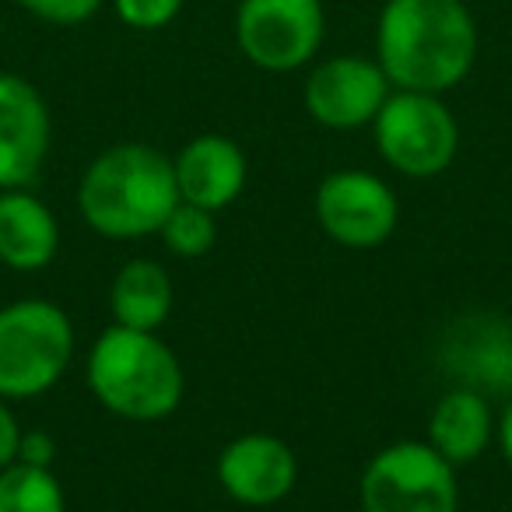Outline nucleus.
Returning <instances> with one entry per match:
<instances>
[{"label":"nucleus","instance_id":"7ed1b4c3","mask_svg":"<svg viewBox=\"0 0 512 512\" xmlns=\"http://www.w3.org/2000/svg\"><path fill=\"white\" fill-rule=\"evenodd\" d=\"M88 390L116 418L162 421L179 407L186 379L162 337L113 323L88 351Z\"/></svg>","mask_w":512,"mask_h":512},{"label":"nucleus","instance_id":"412c9836","mask_svg":"<svg viewBox=\"0 0 512 512\" xmlns=\"http://www.w3.org/2000/svg\"><path fill=\"white\" fill-rule=\"evenodd\" d=\"M18 446H22V425H18L8 400L0 397V470L18 463Z\"/></svg>","mask_w":512,"mask_h":512},{"label":"nucleus","instance_id":"f8f14e48","mask_svg":"<svg viewBox=\"0 0 512 512\" xmlns=\"http://www.w3.org/2000/svg\"><path fill=\"white\" fill-rule=\"evenodd\" d=\"M172 169H176L179 200L193 207H204V211H211V214L235 204L249 176L246 155H242L239 144L225 134L193 137V141L183 144V151L172 158Z\"/></svg>","mask_w":512,"mask_h":512},{"label":"nucleus","instance_id":"dca6fc26","mask_svg":"<svg viewBox=\"0 0 512 512\" xmlns=\"http://www.w3.org/2000/svg\"><path fill=\"white\" fill-rule=\"evenodd\" d=\"M0 512H67L64 484L46 467L11 463L0 470Z\"/></svg>","mask_w":512,"mask_h":512},{"label":"nucleus","instance_id":"f257e3e1","mask_svg":"<svg viewBox=\"0 0 512 512\" xmlns=\"http://www.w3.org/2000/svg\"><path fill=\"white\" fill-rule=\"evenodd\" d=\"M477 22L463 0H386L376 25L379 67L400 92L442 95L477 64Z\"/></svg>","mask_w":512,"mask_h":512},{"label":"nucleus","instance_id":"423d86ee","mask_svg":"<svg viewBox=\"0 0 512 512\" xmlns=\"http://www.w3.org/2000/svg\"><path fill=\"white\" fill-rule=\"evenodd\" d=\"M362 512H460L456 467L428 442H393L369 460L358 484Z\"/></svg>","mask_w":512,"mask_h":512},{"label":"nucleus","instance_id":"1a4fd4ad","mask_svg":"<svg viewBox=\"0 0 512 512\" xmlns=\"http://www.w3.org/2000/svg\"><path fill=\"white\" fill-rule=\"evenodd\" d=\"M393 85L379 60L369 57H330L313 67L306 78V109L327 130H362L376 123Z\"/></svg>","mask_w":512,"mask_h":512},{"label":"nucleus","instance_id":"9d476101","mask_svg":"<svg viewBox=\"0 0 512 512\" xmlns=\"http://www.w3.org/2000/svg\"><path fill=\"white\" fill-rule=\"evenodd\" d=\"M50 106L22 74H0V193L25 190L50 155Z\"/></svg>","mask_w":512,"mask_h":512},{"label":"nucleus","instance_id":"4468645a","mask_svg":"<svg viewBox=\"0 0 512 512\" xmlns=\"http://www.w3.org/2000/svg\"><path fill=\"white\" fill-rule=\"evenodd\" d=\"M491 439H495V418H491L484 393L470 390V386L442 393L428 418V446L442 460L453 467H467L491 446Z\"/></svg>","mask_w":512,"mask_h":512},{"label":"nucleus","instance_id":"20e7f679","mask_svg":"<svg viewBox=\"0 0 512 512\" xmlns=\"http://www.w3.org/2000/svg\"><path fill=\"white\" fill-rule=\"evenodd\" d=\"M74 355L71 316L46 299L0 309V397L29 400L53 390Z\"/></svg>","mask_w":512,"mask_h":512},{"label":"nucleus","instance_id":"ddd939ff","mask_svg":"<svg viewBox=\"0 0 512 512\" xmlns=\"http://www.w3.org/2000/svg\"><path fill=\"white\" fill-rule=\"evenodd\" d=\"M60 249V225L29 190L0 193V264L18 274L43 271Z\"/></svg>","mask_w":512,"mask_h":512},{"label":"nucleus","instance_id":"6e6552de","mask_svg":"<svg viewBox=\"0 0 512 512\" xmlns=\"http://www.w3.org/2000/svg\"><path fill=\"white\" fill-rule=\"evenodd\" d=\"M320 228L348 249H376L390 242L400 225L397 193L365 169H341L323 176L316 190Z\"/></svg>","mask_w":512,"mask_h":512},{"label":"nucleus","instance_id":"f3484780","mask_svg":"<svg viewBox=\"0 0 512 512\" xmlns=\"http://www.w3.org/2000/svg\"><path fill=\"white\" fill-rule=\"evenodd\" d=\"M158 235H162L169 253L183 256V260H193V256L211 253L214 239H218V225H214L211 211L179 200V204L172 207L169 218H165V225L158 228Z\"/></svg>","mask_w":512,"mask_h":512},{"label":"nucleus","instance_id":"2eb2a0df","mask_svg":"<svg viewBox=\"0 0 512 512\" xmlns=\"http://www.w3.org/2000/svg\"><path fill=\"white\" fill-rule=\"evenodd\" d=\"M172 274L158 260H130L116 271L113 288H109V309L120 327L130 330H158L165 327L172 313Z\"/></svg>","mask_w":512,"mask_h":512},{"label":"nucleus","instance_id":"a211bd4d","mask_svg":"<svg viewBox=\"0 0 512 512\" xmlns=\"http://www.w3.org/2000/svg\"><path fill=\"white\" fill-rule=\"evenodd\" d=\"M183 11V0H116V15L127 29L158 32L172 25Z\"/></svg>","mask_w":512,"mask_h":512},{"label":"nucleus","instance_id":"6ab92c4d","mask_svg":"<svg viewBox=\"0 0 512 512\" xmlns=\"http://www.w3.org/2000/svg\"><path fill=\"white\" fill-rule=\"evenodd\" d=\"M18 8H25L32 18L39 22H50V25H81L102 8V0H15Z\"/></svg>","mask_w":512,"mask_h":512},{"label":"nucleus","instance_id":"4be33fe9","mask_svg":"<svg viewBox=\"0 0 512 512\" xmlns=\"http://www.w3.org/2000/svg\"><path fill=\"white\" fill-rule=\"evenodd\" d=\"M495 439H498V446H502V456L509 460V467H512V400L505 404V411H502V418H498V425H495Z\"/></svg>","mask_w":512,"mask_h":512},{"label":"nucleus","instance_id":"39448f33","mask_svg":"<svg viewBox=\"0 0 512 512\" xmlns=\"http://www.w3.org/2000/svg\"><path fill=\"white\" fill-rule=\"evenodd\" d=\"M372 130L383 162L407 179H432L446 172L460 148L453 109L428 92H390Z\"/></svg>","mask_w":512,"mask_h":512},{"label":"nucleus","instance_id":"0eeeda50","mask_svg":"<svg viewBox=\"0 0 512 512\" xmlns=\"http://www.w3.org/2000/svg\"><path fill=\"white\" fill-rule=\"evenodd\" d=\"M327 15L323 0H239L235 43L260 71L288 74L320 53Z\"/></svg>","mask_w":512,"mask_h":512},{"label":"nucleus","instance_id":"f03ea898","mask_svg":"<svg viewBox=\"0 0 512 512\" xmlns=\"http://www.w3.org/2000/svg\"><path fill=\"white\" fill-rule=\"evenodd\" d=\"M176 204L179 186L172 158L151 144H113L88 165L78 183V211L102 239L130 242L158 235Z\"/></svg>","mask_w":512,"mask_h":512},{"label":"nucleus","instance_id":"9b49d317","mask_svg":"<svg viewBox=\"0 0 512 512\" xmlns=\"http://www.w3.org/2000/svg\"><path fill=\"white\" fill-rule=\"evenodd\" d=\"M299 481L292 446L271 432H246L218 453V484L239 505H278Z\"/></svg>","mask_w":512,"mask_h":512},{"label":"nucleus","instance_id":"aec40b11","mask_svg":"<svg viewBox=\"0 0 512 512\" xmlns=\"http://www.w3.org/2000/svg\"><path fill=\"white\" fill-rule=\"evenodd\" d=\"M57 460V439L50 432H22V446H18V463L29 467H46L53 470Z\"/></svg>","mask_w":512,"mask_h":512}]
</instances>
